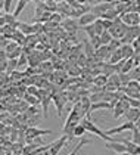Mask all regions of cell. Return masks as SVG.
I'll list each match as a JSON object with an SVG mask.
<instances>
[{"instance_id": "ba28073f", "label": "cell", "mask_w": 140, "mask_h": 155, "mask_svg": "<svg viewBox=\"0 0 140 155\" xmlns=\"http://www.w3.org/2000/svg\"><path fill=\"white\" fill-rule=\"evenodd\" d=\"M119 18L122 19L124 24H127V25H136V24H139V21H140L139 15H137V13H133V12L124 13V15H121Z\"/></svg>"}, {"instance_id": "277c9868", "label": "cell", "mask_w": 140, "mask_h": 155, "mask_svg": "<svg viewBox=\"0 0 140 155\" xmlns=\"http://www.w3.org/2000/svg\"><path fill=\"white\" fill-rule=\"evenodd\" d=\"M67 142H70V140H68V136L62 134L59 139H56L55 142L50 143V145H52V146H50V154L52 155H58L59 152H60V149L67 145Z\"/></svg>"}, {"instance_id": "cb8c5ba5", "label": "cell", "mask_w": 140, "mask_h": 155, "mask_svg": "<svg viewBox=\"0 0 140 155\" xmlns=\"http://www.w3.org/2000/svg\"><path fill=\"white\" fill-rule=\"evenodd\" d=\"M131 137H133L131 140L136 143V145H139V146H140V131L137 130L136 127H134V130L131 131Z\"/></svg>"}, {"instance_id": "f1b7e54d", "label": "cell", "mask_w": 140, "mask_h": 155, "mask_svg": "<svg viewBox=\"0 0 140 155\" xmlns=\"http://www.w3.org/2000/svg\"><path fill=\"white\" fill-rule=\"evenodd\" d=\"M117 155H130L129 152H122V154H117Z\"/></svg>"}, {"instance_id": "6da1fadb", "label": "cell", "mask_w": 140, "mask_h": 155, "mask_svg": "<svg viewBox=\"0 0 140 155\" xmlns=\"http://www.w3.org/2000/svg\"><path fill=\"white\" fill-rule=\"evenodd\" d=\"M81 124L84 126V129L89 131V133H93V134H96L97 137H100L102 140H105L106 143H111V142H115L114 139H112V136H109V134H106V131H102L96 124H94L92 120L89 118H84L81 121Z\"/></svg>"}, {"instance_id": "7c38bea8", "label": "cell", "mask_w": 140, "mask_h": 155, "mask_svg": "<svg viewBox=\"0 0 140 155\" xmlns=\"http://www.w3.org/2000/svg\"><path fill=\"white\" fill-rule=\"evenodd\" d=\"M44 12H49L46 2H35V18H34V21L35 19H40Z\"/></svg>"}, {"instance_id": "ac0fdd59", "label": "cell", "mask_w": 140, "mask_h": 155, "mask_svg": "<svg viewBox=\"0 0 140 155\" xmlns=\"http://www.w3.org/2000/svg\"><path fill=\"white\" fill-rule=\"evenodd\" d=\"M24 101H25L30 107H37V105H38V102H41L37 96H31V95H28V93H25V95H24Z\"/></svg>"}, {"instance_id": "d6986e66", "label": "cell", "mask_w": 140, "mask_h": 155, "mask_svg": "<svg viewBox=\"0 0 140 155\" xmlns=\"http://www.w3.org/2000/svg\"><path fill=\"white\" fill-rule=\"evenodd\" d=\"M90 142H92L90 139H81V140L78 142V145H77V146H75V148H74V149H72V151H71V152H70L68 155H77L78 152H80V151H81V148H83V146L89 145Z\"/></svg>"}, {"instance_id": "2e32d148", "label": "cell", "mask_w": 140, "mask_h": 155, "mask_svg": "<svg viewBox=\"0 0 140 155\" xmlns=\"http://www.w3.org/2000/svg\"><path fill=\"white\" fill-rule=\"evenodd\" d=\"M121 61H124V56H122V52H121V49H118L117 52H114V53H112V56H111L109 62H111L112 65H117V64H119Z\"/></svg>"}, {"instance_id": "5bb4252c", "label": "cell", "mask_w": 140, "mask_h": 155, "mask_svg": "<svg viewBox=\"0 0 140 155\" xmlns=\"http://www.w3.org/2000/svg\"><path fill=\"white\" fill-rule=\"evenodd\" d=\"M108 81H109V78L106 75H103V74H100V75H97V77L93 78V84L97 86V87H100V89H105Z\"/></svg>"}, {"instance_id": "30bf717a", "label": "cell", "mask_w": 140, "mask_h": 155, "mask_svg": "<svg viewBox=\"0 0 140 155\" xmlns=\"http://www.w3.org/2000/svg\"><path fill=\"white\" fill-rule=\"evenodd\" d=\"M124 117H125V120H127V121H130V123H134V124H136V121H137V120H140V108H130L129 111L124 114Z\"/></svg>"}, {"instance_id": "7a4b0ae2", "label": "cell", "mask_w": 140, "mask_h": 155, "mask_svg": "<svg viewBox=\"0 0 140 155\" xmlns=\"http://www.w3.org/2000/svg\"><path fill=\"white\" fill-rule=\"evenodd\" d=\"M118 2H106V3H99V5H96L92 8V13L96 15L99 19L105 15L108 11H111V9H114V8H117Z\"/></svg>"}, {"instance_id": "603a6c76", "label": "cell", "mask_w": 140, "mask_h": 155, "mask_svg": "<svg viewBox=\"0 0 140 155\" xmlns=\"http://www.w3.org/2000/svg\"><path fill=\"white\" fill-rule=\"evenodd\" d=\"M84 133H87V130L84 129L83 124H78V126L75 127V130H74V136H75V137H81Z\"/></svg>"}, {"instance_id": "ffe728a7", "label": "cell", "mask_w": 140, "mask_h": 155, "mask_svg": "<svg viewBox=\"0 0 140 155\" xmlns=\"http://www.w3.org/2000/svg\"><path fill=\"white\" fill-rule=\"evenodd\" d=\"M100 38V43H102V46H109V43L114 40V37H112V34L109 33V31H105L102 36L99 37Z\"/></svg>"}, {"instance_id": "5b68a950", "label": "cell", "mask_w": 140, "mask_h": 155, "mask_svg": "<svg viewBox=\"0 0 140 155\" xmlns=\"http://www.w3.org/2000/svg\"><path fill=\"white\" fill-rule=\"evenodd\" d=\"M117 142L125 145L127 152H129L130 155H140V146H139V145H136L133 140H127V139H118Z\"/></svg>"}, {"instance_id": "8fae6325", "label": "cell", "mask_w": 140, "mask_h": 155, "mask_svg": "<svg viewBox=\"0 0 140 155\" xmlns=\"http://www.w3.org/2000/svg\"><path fill=\"white\" fill-rule=\"evenodd\" d=\"M121 52H122V56H124V59H133L134 58V55H136V49L133 48L131 45H122L121 46Z\"/></svg>"}, {"instance_id": "9c48e42d", "label": "cell", "mask_w": 140, "mask_h": 155, "mask_svg": "<svg viewBox=\"0 0 140 155\" xmlns=\"http://www.w3.org/2000/svg\"><path fill=\"white\" fill-rule=\"evenodd\" d=\"M58 13L62 16H68L71 18L72 15V8L70 6L68 2H58Z\"/></svg>"}, {"instance_id": "83f0119b", "label": "cell", "mask_w": 140, "mask_h": 155, "mask_svg": "<svg viewBox=\"0 0 140 155\" xmlns=\"http://www.w3.org/2000/svg\"><path fill=\"white\" fill-rule=\"evenodd\" d=\"M136 129L140 131V120H137V121H136Z\"/></svg>"}, {"instance_id": "4316f807", "label": "cell", "mask_w": 140, "mask_h": 155, "mask_svg": "<svg viewBox=\"0 0 140 155\" xmlns=\"http://www.w3.org/2000/svg\"><path fill=\"white\" fill-rule=\"evenodd\" d=\"M18 64H19V68L24 67V65H27V64H28V55H27V53H22V55L19 56V59H18Z\"/></svg>"}, {"instance_id": "44dd1931", "label": "cell", "mask_w": 140, "mask_h": 155, "mask_svg": "<svg viewBox=\"0 0 140 155\" xmlns=\"http://www.w3.org/2000/svg\"><path fill=\"white\" fill-rule=\"evenodd\" d=\"M13 3H16V2H13V0H3V2H2V12L11 13L12 5H13Z\"/></svg>"}, {"instance_id": "e0dca14e", "label": "cell", "mask_w": 140, "mask_h": 155, "mask_svg": "<svg viewBox=\"0 0 140 155\" xmlns=\"http://www.w3.org/2000/svg\"><path fill=\"white\" fill-rule=\"evenodd\" d=\"M27 3H28L27 0H19V2H16V8H15V11H13V13H12V15H13V16H15L16 19H18L19 13L24 11V8L27 6Z\"/></svg>"}, {"instance_id": "3957f363", "label": "cell", "mask_w": 140, "mask_h": 155, "mask_svg": "<svg viewBox=\"0 0 140 155\" xmlns=\"http://www.w3.org/2000/svg\"><path fill=\"white\" fill-rule=\"evenodd\" d=\"M134 127H136V124L134 123H130V121H125V123H122V124H119L118 127H114V129H109V130H106V134H109V136H114V134H118V133H124V131L127 130H134Z\"/></svg>"}, {"instance_id": "8992f818", "label": "cell", "mask_w": 140, "mask_h": 155, "mask_svg": "<svg viewBox=\"0 0 140 155\" xmlns=\"http://www.w3.org/2000/svg\"><path fill=\"white\" fill-rule=\"evenodd\" d=\"M63 28L67 30V33H70V34H75L77 33V30H78V21L77 19H72V18H67V19H63Z\"/></svg>"}, {"instance_id": "4fadbf2b", "label": "cell", "mask_w": 140, "mask_h": 155, "mask_svg": "<svg viewBox=\"0 0 140 155\" xmlns=\"http://www.w3.org/2000/svg\"><path fill=\"white\" fill-rule=\"evenodd\" d=\"M106 148H108V149H111V151H114L115 154H122V152H127L125 145H122V143H119V142L106 143Z\"/></svg>"}, {"instance_id": "7402d4cb", "label": "cell", "mask_w": 140, "mask_h": 155, "mask_svg": "<svg viewBox=\"0 0 140 155\" xmlns=\"http://www.w3.org/2000/svg\"><path fill=\"white\" fill-rule=\"evenodd\" d=\"M19 68V64L18 59H9V65H8V74H12Z\"/></svg>"}, {"instance_id": "484cf974", "label": "cell", "mask_w": 140, "mask_h": 155, "mask_svg": "<svg viewBox=\"0 0 140 155\" xmlns=\"http://www.w3.org/2000/svg\"><path fill=\"white\" fill-rule=\"evenodd\" d=\"M18 48H19V45H18V43H15V41H11V43L8 45V48L5 49V52H6V53L9 55V53H12L13 50H16Z\"/></svg>"}, {"instance_id": "9a60e30c", "label": "cell", "mask_w": 140, "mask_h": 155, "mask_svg": "<svg viewBox=\"0 0 140 155\" xmlns=\"http://www.w3.org/2000/svg\"><path fill=\"white\" fill-rule=\"evenodd\" d=\"M18 30L22 33V34H25V36H33V25L30 24H25V22H19V25H18Z\"/></svg>"}, {"instance_id": "d4e9b609", "label": "cell", "mask_w": 140, "mask_h": 155, "mask_svg": "<svg viewBox=\"0 0 140 155\" xmlns=\"http://www.w3.org/2000/svg\"><path fill=\"white\" fill-rule=\"evenodd\" d=\"M62 18H63L62 15H59V13H53V15H52V21H50V22L59 25V24H62V22H63V19H62Z\"/></svg>"}, {"instance_id": "52a82bcc", "label": "cell", "mask_w": 140, "mask_h": 155, "mask_svg": "<svg viewBox=\"0 0 140 155\" xmlns=\"http://www.w3.org/2000/svg\"><path fill=\"white\" fill-rule=\"evenodd\" d=\"M99 18L96 16V15H93L92 12H89V13H86V15H83L81 18H78V24H80V27H89V25H92L94 24L96 21H97Z\"/></svg>"}]
</instances>
